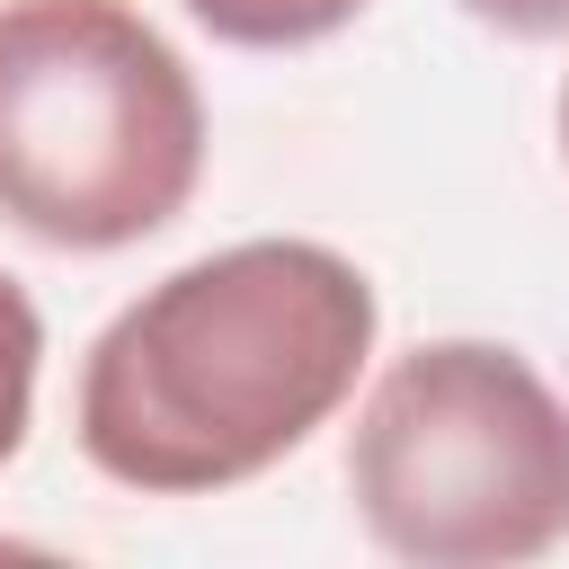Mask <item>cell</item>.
Segmentation results:
<instances>
[{"mask_svg": "<svg viewBox=\"0 0 569 569\" xmlns=\"http://www.w3.org/2000/svg\"><path fill=\"white\" fill-rule=\"evenodd\" d=\"M382 302L320 240H240L133 293L80 365V453L142 498H213L329 427Z\"/></svg>", "mask_w": 569, "mask_h": 569, "instance_id": "obj_1", "label": "cell"}, {"mask_svg": "<svg viewBox=\"0 0 569 569\" xmlns=\"http://www.w3.org/2000/svg\"><path fill=\"white\" fill-rule=\"evenodd\" d=\"M204 178V98L133 0H0V222L133 249Z\"/></svg>", "mask_w": 569, "mask_h": 569, "instance_id": "obj_2", "label": "cell"}, {"mask_svg": "<svg viewBox=\"0 0 569 569\" xmlns=\"http://www.w3.org/2000/svg\"><path fill=\"white\" fill-rule=\"evenodd\" d=\"M347 498L418 569L542 560L569 542V400L498 338H427L365 391Z\"/></svg>", "mask_w": 569, "mask_h": 569, "instance_id": "obj_3", "label": "cell"}, {"mask_svg": "<svg viewBox=\"0 0 569 569\" xmlns=\"http://www.w3.org/2000/svg\"><path fill=\"white\" fill-rule=\"evenodd\" d=\"M187 18H196L213 44L293 53V44H320V36H338L347 18H365V0H187Z\"/></svg>", "mask_w": 569, "mask_h": 569, "instance_id": "obj_4", "label": "cell"}, {"mask_svg": "<svg viewBox=\"0 0 569 569\" xmlns=\"http://www.w3.org/2000/svg\"><path fill=\"white\" fill-rule=\"evenodd\" d=\"M36 365H44V320H36V302L18 293V276H0V462L27 445Z\"/></svg>", "mask_w": 569, "mask_h": 569, "instance_id": "obj_5", "label": "cell"}, {"mask_svg": "<svg viewBox=\"0 0 569 569\" xmlns=\"http://www.w3.org/2000/svg\"><path fill=\"white\" fill-rule=\"evenodd\" d=\"M462 18H480V27H498V36H516V44H551V36H569V0H453Z\"/></svg>", "mask_w": 569, "mask_h": 569, "instance_id": "obj_6", "label": "cell"}, {"mask_svg": "<svg viewBox=\"0 0 569 569\" xmlns=\"http://www.w3.org/2000/svg\"><path fill=\"white\" fill-rule=\"evenodd\" d=\"M560 151H569V89H560Z\"/></svg>", "mask_w": 569, "mask_h": 569, "instance_id": "obj_7", "label": "cell"}]
</instances>
